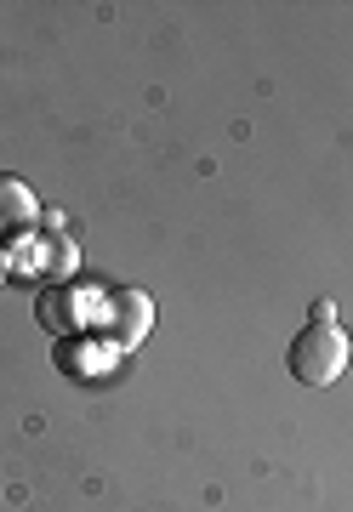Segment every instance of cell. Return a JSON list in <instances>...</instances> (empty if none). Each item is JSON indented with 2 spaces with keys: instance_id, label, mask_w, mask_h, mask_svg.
Wrapping results in <instances>:
<instances>
[{
  "instance_id": "cell-1",
  "label": "cell",
  "mask_w": 353,
  "mask_h": 512,
  "mask_svg": "<svg viewBox=\"0 0 353 512\" xmlns=\"http://www.w3.org/2000/svg\"><path fill=\"white\" fill-rule=\"evenodd\" d=\"M348 330L342 325H308L297 330V342H291V353H285V370L297 376L302 387H331L342 370H348Z\"/></svg>"
},
{
  "instance_id": "cell-2",
  "label": "cell",
  "mask_w": 353,
  "mask_h": 512,
  "mask_svg": "<svg viewBox=\"0 0 353 512\" xmlns=\"http://www.w3.org/2000/svg\"><path fill=\"white\" fill-rule=\"evenodd\" d=\"M40 205L35 194H29V183L23 177H0V222H29Z\"/></svg>"
},
{
  "instance_id": "cell-3",
  "label": "cell",
  "mask_w": 353,
  "mask_h": 512,
  "mask_svg": "<svg viewBox=\"0 0 353 512\" xmlns=\"http://www.w3.org/2000/svg\"><path fill=\"white\" fill-rule=\"evenodd\" d=\"M114 313H120V342H143V325H149V296H114Z\"/></svg>"
},
{
  "instance_id": "cell-4",
  "label": "cell",
  "mask_w": 353,
  "mask_h": 512,
  "mask_svg": "<svg viewBox=\"0 0 353 512\" xmlns=\"http://www.w3.org/2000/svg\"><path fill=\"white\" fill-rule=\"evenodd\" d=\"M308 319H314V325H336V308H331V302H314V308H308Z\"/></svg>"
},
{
  "instance_id": "cell-5",
  "label": "cell",
  "mask_w": 353,
  "mask_h": 512,
  "mask_svg": "<svg viewBox=\"0 0 353 512\" xmlns=\"http://www.w3.org/2000/svg\"><path fill=\"white\" fill-rule=\"evenodd\" d=\"M0 285H6V268H0Z\"/></svg>"
}]
</instances>
